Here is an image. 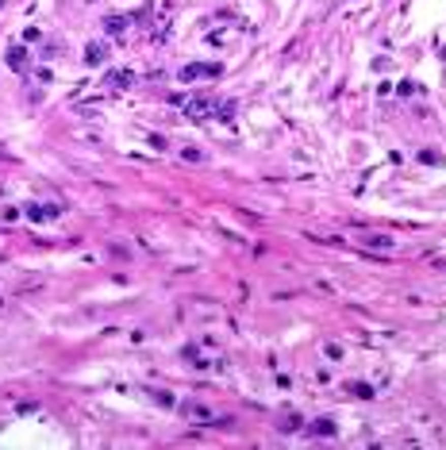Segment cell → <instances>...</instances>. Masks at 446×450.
Masks as SVG:
<instances>
[{
  "label": "cell",
  "instance_id": "cell-9",
  "mask_svg": "<svg viewBox=\"0 0 446 450\" xmlns=\"http://www.w3.org/2000/svg\"><path fill=\"white\" fill-rule=\"evenodd\" d=\"M108 81H112V85H127V81H131V73H112Z\"/></svg>",
  "mask_w": 446,
  "mask_h": 450
},
{
  "label": "cell",
  "instance_id": "cell-4",
  "mask_svg": "<svg viewBox=\"0 0 446 450\" xmlns=\"http://www.w3.org/2000/svg\"><path fill=\"white\" fill-rule=\"evenodd\" d=\"M312 431H319V435H335V424H331V419H315Z\"/></svg>",
  "mask_w": 446,
  "mask_h": 450
},
{
  "label": "cell",
  "instance_id": "cell-5",
  "mask_svg": "<svg viewBox=\"0 0 446 450\" xmlns=\"http://www.w3.org/2000/svg\"><path fill=\"white\" fill-rule=\"evenodd\" d=\"M8 62H12V69H23V50H19V46L8 50Z\"/></svg>",
  "mask_w": 446,
  "mask_h": 450
},
{
  "label": "cell",
  "instance_id": "cell-1",
  "mask_svg": "<svg viewBox=\"0 0 446 450\" xmlns=\"http://www.w3.org/2000/svg\"><path fill=\"white\" fill-rule=\"evenodd\" d=\"M196 77H223V66H216V62H212V66H200V62H196V66L181 69V81H196Z\"/></svg>",
  "mask_w": 446,
  "mask_h": 450
},
{
  "label": "cell",
  "instance_id": "cell-6",
  "mask_svg": "<svg viewBox=\"0 0 446 450\" xmlns=\"http://www.w3.org/2000/svg\"><path fill=\"white\" fill-rule=\"evenodd\" d=\"M350 392H354V397H362V400L373 397V389H369V385H350Z\"/></svg>",
  "mask_w": 446,
  "mask_h": 450
},
{
  "label": "cell",
  "instance_id": "cell-3",
  "mask_svg": "<svg viewBox=\"0 0 446 450\" xmlns=\"http://www.w3.org/2000/svg\"><path fill=\"white\" fill-rule=\"evenodd\" d=\"M104 58H108L104 46H100V43H88V50H85V62H88V66H100Z\"/></svg>",
  "mask_w": 446,
  "mask_h": 450
},
{
  "label": "cell",
  "instance_id": "cell-2",
  "mask_svg": "<svg viewBox=\"0 0 446 450\" xmlns=\"http://www.w3.org/2000/svg\"><path fill=\"white\" fill-rule=\"evenodd\" d=\"M27 216H31V219H54V216H58V208H54V204H31V208H27Z\"/></svg>",
  "mask_w": 446,
  "mask_h": 450
},
{
  "label": "cell",
  "instance_id": "cell-7",
  "mask_svg": "<svg viewBox=\"0 0 446 450\" xmlns=\"http://www.w3.org/2000/svg\"><path fill=\"white\" fill-rule=\"evenodd\" d=\"M108 31L120 35V31H123V19H120V16H112V19H108Z\"/></svg>",
  "mask_w": 446,
  "mask_h": 450
},
{
  "label": "cell",
  "instance_id": "cell-8",
  "mask_svg": "<svg viewBox=\"0 0 446 450\" xmlns=\"http://www.w3.org/2000/svg\"><path fill=\"white\" fill-rule=\"evenodd\" d=\"M296 427H300V419H296V415H289V419L281 424V431H296Z\"/></svg>",
  "mask_w": 446,
  "mask_h": 450
}]
</instances>
